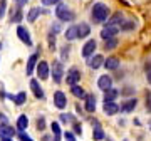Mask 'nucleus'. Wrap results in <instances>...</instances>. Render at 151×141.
<instances>
[{
	"instance_id": "aec40b11",
	"label": "nucleus",
	"mask_w": 151,
	"mask_h": 141,
	"mask_svg": "<svg viewBox=\"0 0 151 141\" xmlns=\"http://www.w3.org/2000/svg\"><path fill=\"white\" fill-rule=\"evenodd\" d=\"M104 67L108 70H116L119 67V59L118 57H108V59H104Z\"/></svg>"
},
{
	"instance_id": "20e7f679",
	"label": "nucleus",
	"mask_w": 151,
	"mask_h": 141,
	"mask_svg": "<svg viewBox=\"0 0 151 141\" xmlns=\"http://www.w3.org/2000/svg\"><path fill=\"white\" fill-rule=\"evenodd\" d=\"M81 70L77 69V67H70L69 70H67V74H65V82L69 84V86H74V84H77V82L81 81Z\"/></svg>"
},
{
	"instance_id": "7c9ffc66",
	"label": "nucleus",
	"mask_w": 151,
	"mask_h": 141,
	"mask_svg": "<svg viewBox=\"0 0 151 141\" xmlns=\"http://www.w3.org/2000/svg\"><path fill=\"white\" fill-rule=\"evenodd\" d=\"M69 45H67V44H65V45H62V47H60V60H62V62H64V60H67V57H69Z\"/></svg>"
},
{
	"instance_id": "5701e85b",
	"label": "nucleus",
	"mask_w": 151,
	"mask_h": 141,
	"mask_svg": "<svg viewBox=\"0 0 151 141\" xmlns=\"http://www.w3.org/2000/svg\"><path fill=\"white\" fill-rule=\"evenodd\" d=\"M119 96V91L114 89V87H109L108 91H104V103L108 101H116V98Z\"/></svg>"
},
{
	"instance_id": "6ab92c4d",
	"label": "nucleus",
	"mask_w": 151,
	"mask_h": 141,
	"mask_svg": "<svg viewBox=\"0 0 151 141\" xmlns=\"http://www.w3.org/2000/svg\"><path fill=\"white\" fill-rule=\"evenodd\" d=\"M92 138H94V141H101L106 138V135H104L103 128H101V124L97 123V121H94V129H92Z\"/></svg>"
},
{
	"instance_id": "1a4fd4ad",
	"label": "nucleus",
	"mask_w": 151,
	"mask_h": 141,
	"mask_svg": "<svg viewBox=\"0 0 151 141\" xmlns=\"http://www.w3.org/2000/svg\"><path fill=\"white\" fill-rule=\"evenodd\" d=\"M37 76L40 81L49 79V64L45 60H39L37 62Z\"/></svg>"
},
{
	"instance_id": "f257e3e1",
	"label": "nucleus",
	"mask_w": 151,
	"mask_h": 141,
	"mask_svg": "<svg viewBox=\"0 0 151 141\" xmlns=\"http://www.w3.org/2000/svg\"><path fill=\"white\" fill-rule=\"evenodd\" d=\"M111 15V10H109V7L103 2H97L92 5V10H91V19L94 24H104V22L109 19Z\"/></svg>"
},
{
	"instance_id": "f8f14e48",
	"label": "nucleus",
	"mask_w": 151,
	"mask_h": 141,
	"mask_svg": "<svg viewBox=\"0 0 151 141\" xmlns=\"http://www.w3.org/2000/svg\"><path fill=\"white\" fill-rule=\"evenodd\" d=\"M37 62H39V52H35V54H32L27 59V65H25V74L27 76H32L34 69L37 67Z\"/></svg>"
},
{
	"instance_id": "9d476101",
	"label": "nucleus",
	"mask_w": 151,
	"mask_h": 141,
	"mask_svg": "<svg viewBox=\"0 0 151 141\" xmlns=\"http://www.w3.org/2000/svg\"><path fill=\"white\" fill-rule=\"evenodd\" d=\"M54 106L57 109H64L67 106V98L62 91H55L54 92Z\"/></svg>"
},
{
	"instance_id": "f03ea898",
	"label": "nucleus",
	"mask_w": 151,
	"mask_h": 141,
	"mask_svg": "<svg viewBox=\"0 0 151 141\" xmlns=\"http://www.w3.org/2000/svg\"><path fill=\"white\" fill-rule=\"evenodd\" d=\"M55 15H57V19L60 22H72L76 17L74 12L70 10L65 4H57V7H55Z\"/></svg>"
},
{
	"instance_id": "a211bd4d",
	"label": "nucleus",
	"mask_w": 151,
	"mask_h": 141,
	"mask_svg": "<svg viewBox=\"0 0 151 141\" xmlns=\"http://www.w3.org/2000/svg\"><path fill=\"white\" fill-rule=\"evenodd\" d=\"M30 89H32L34 96L37 99H44V91H42V87H40L37 79H32V81H30Z\"/></svg>"
},
{
	"instance_id": "a19ab883",
	"label": "nucleus",
	"mask_w": 151,
	"mask_h": 141,
	"mask_svg": "<svg viewBox=\"0 0 151 141\" xmlns=\"http://www.w3.org/2000/svg\"><path fill=\"white\" fill-rule=\"evenodd\" d=\"M60 4V0H42V5H57Z\"/></svg>"
},
{
	"instance_id": "4be33fe9",
	"label": "nucleus",
	"mask_w": 151,
	"mask_h": 141,
	"mask_svg": "<svg viewBox=\"0 0 151 141\" xmlns=\"http://www.w3.org/2000/svg\"><path fill=\"white\" fill-rule=\"evenodd\" d=\"M29 126V118L27 114H20L19 118H17V129L19 131H25Z\"/></svg>"
},
{
	"instance_id": "bb28decb",
	"label": "nucleus",
	"mask_w": 151,
	"mask_h": 141,
	"mask_svg": "<svg viewBox=\"0 0 151 141\" xmlns=\"http://www.w3.org/2000/svg\"><path fill=\"white\" fill-rule=\"evenodd\" d=\"M50 129H52V135H54V141H60V124L57 121H52Z\"/></svg>"
},
{
	"instance_id": "393cba45",
	"label": "nucleus",
	"mask_w": 151,
	"mask_h": 141,
	"mask_svg": "<svg viewBox=\"0 0 151 141\" xmlns=\"http://www.w3.org/2000/svg\"><path fill=\"white\" fill-rule=\"evenodd\" d=\"M64 35H65V40H76L77 39V25H69Z\"/></svg>"
},
{
	"instance_id": "39448f33",
	"label": "nucleus",
	"mask_w": 151,
	"mask_h": 141,
	"mask_svg": "<svg viewBox=\"0 0 151 141\" xmlns=\"http://www.w3.org/2000/svg\"><path fill=\"white\" fill-rule=\"evenodd\" d=\"M17 37L20 39V40L25 44L27 47H32V39H30V32H29V30L24 27V25H19V27H17Z\"/></svg>"
},
{
	"instance_id": "58836bf2",
	"label": "nucleus",
	"mask_w": 151,
	"mask_h": 141,
	"mask_svg": "<svg viewBox=\"0 0 151 141\" xmlns=\"http://www.w3.org/2000/svg\"><path fill=\"white\" fill-rule=\"evenodd\" d=\"M19 138H20L22 141H34L32 138H30V136H29V135H25L24 131H19Z\"/></svg>"
},
{
	"instance_id": "7ed1b4c3",
	"label": "nucleus",
	"mask_w": 151,
	"mask_h": 141,
	"mask_svg": "<svg viewBox=\"0 0 151 141\" xmlns=\"http://www.w3.org/2000/svg\"><path fill=\"white\" fill-rule=\"evenodd\" d=\"M62 77H64V65H62V60H54V62H52V79H54L55 84H60V82H62Z\"/></svg>"
},
{
	"instance_id": "6e6552de",
	"label": "nucleus",
	"mask_w": 151,
	"mask_h": 141,
	"mask_svg": "<svg viewBox=\"0 0 151 141\" xmlns=\"http://www.w3.org/2000/svg\"><path fill=\"white\" fill-rule=\"evenodd\" d=\"M87 65L91 67V69H99L101 65H104V57L101 54H92L89 59H87Z\"/></svg>"
},
{
	"instance_id": "09e8293b",
	"label": "nucleus",
	"mask_w": 151,
	"mask_h": 141,
	"mask_svg": "<svg viewBox=\"0 0 151 141\" xmlns=\"http://www.w3.org/2000/svg\"><path fill=\"white\" fill-rule=\"evenodd\" d=\"M44 141H52V140H50L49 136H44Z\"/></svg>"
},
{
	"instance_id": "49530a36",
	"label": "nucleus",
	"mask_w": 151,
	"mask_h": 141,
	"mask_svg": "<svg viewBox=\"0 0 151 141\" xmlns=\"http://www.w3.org/2000/svg\"><path fill=\"white\" fill-rule=\"evenodd\" d=\"M146 79H148V82H150V84H151V70H150V72H148V74H146Z\"/></svg>"
},
{
	"instance_id": "a878e982",
	"label": "nucleus",
	"mask_w": 151,
	"mask_h": 141,
	"mask_svg": "<svg viewBox=\"0 0 151 141\" xmlns=\"http://www.w3.org/2000/svg\"><path fill=\"white\" fill-rule=\"evenodd\" d=\"M118 44H119L118 37L106 39V40H104V50H113V49H116V47H118Z\"/></svg>"
},
{
	"instance_id": "c756f323",
	"label": "nucleus",
	"mask_w": 151,
	"mask_h": 141,
	"mask_svg": "<svg viewBox=\"0 0 151 141\" xmlns=\"http://www.w3.org/2000/svg\"><path fill=\"white\" fill-rule=\"evenodd\" d=\"M121 30H126V32H128V30H134L136 29V24L133 20H126V22H123V24H121Z\"/></svg>"
},
{
	"instance_id": "0eeeda50",
	"label": "nucleus",
	"mask_w": 151,
	"mask_h": 141,
	"mask_svg": "<svg viewBox=\"0 0 151 141\" xmlns=\"http://www.w3.org/2000/svg\"><path fill=\"white\" fill-rule=\"evenodd\" d=\"M97 47V42L94 40V39H89L84 45H82V55L86 57V59H89L92 54H94V50H96Z\"/></svg>"
},
{
	"instance_id": "dca6fc26",
	"label": "nucleus",
	"mask_w": 151,
	"mask_h": 141,
	"mask_svg": "<svg viewBox=\"0 0 151 141\" xmlns=\"http://www.w3.org/2000/svg\"><path fill=\"white\" fill-rule=\"evenodd\" d=\"M14 135H15V129L10 124H7V123L0 124V138H14Z\"/></svg>"
},
{
	"instance_id": "79ce46f5",
	"label": "nucleus",
	"mask_w": 151,
	"mask_h": 141,
	"mask_svg": "<svg viewBox=\"0 0 151 141\" xmlns=\"http://www.w3.org/2000/svg\"><path fill=\"white\" fill-rule=\"evenodd\" d=\"M74 133L76 135H82V126L79 123H76V121H74Z\"/></svg>"
},
{
	"instance_id": "423d86ee",
	"label": "nucleus",
	"mask_w": 151,
	"mask_h": 141,
	"mask_svg": "<svg viewBox=\"0 0 151 141\" xmlns=\"http://www.w3.org/2000/svg\"><path fill=\"white\" fill-rule=\"evenodd\" d=\"M119 32V27L118 25H104L103 30H101V37H103V40H106V39H111V37H116Z\"/></svg>"
},
{
	"instance_id": "c9c22d12",
	"label": "nucleus",
	"mask_w": 151,
	"mask_h": 141,
	"mask_svg": "<svg viewBox=\"0 0 151 141\" xmlns=\"http://www.w3.org/2000/svg\"><path fill=\"white\" fill-rule=\"evenodd\" d=\"M20 20H22V10H17L15 15H12V22L14 24H19Z\"/></svg>"
},
{
	"instance_id": "37998d69",
	"label": "nucleus",
	"mask_w": 151,
	"mask_h": 141,
	"mask_svg": "<svg viewBox=\"0 0 151 141\" xmlns=\"http://www.w3.org/2000/svg\"><path fill=\"white\" fill-rule=\"evenodd\" d=\"M133 91H134V89H133L131 86H128V87H124L123 91H121V94H131Z\"/></svg>"
},
{
	"instance_id": "de8ad7c7",
	"label": "nucleus",
	"mask_w": 151,
	"mask_h": 141,
	"mask_svg": "<svg viewBox=\"0 0 151 141\" xmlns=\"http://www.w3.org/2000/svg\"><path fill=\"white\" fill-rule=\"evenodd\" d=\"M0 140H2V141H14L12 138H0Z\"/></svg>"
},
{
	"instance_id": "8fccbe9b",
	"label": "nucleus",
	"mask_w": 151,
	"mask_h": 141,
	"mask_svg": "<svg viewBox=\"0 0 151 141\" xmlns=\"http://www.w3.org/2000/svg\"><path fill=\"white\" fill-rule=\"evenodd\" d=\"M150 129H151V121H150Z\"/></svg>"
},
{
	"instance_id": "2f4dec72",
	"label": "nucleus",
	"mask_w": 151,
	"mask_h": 141,
	"mask_svg": "<svg viewBox=\"0 0 151 141\" xmlns=\"http://www.w3.org/2000/svg\"><path fill=\"white\" fill-rule=\"evenodd\" d=\"M49 49L50 50H54L55 49V34H52V32H49Z\"/></svg>"
},
{
	"instance_id": "b1692460",
	"label": "nucleus",
	"mask_w": 151,
	"mask_h": 141,
	"mask_svg": "<svg viewBox=\"0 0 151 141\" xmlns=\"http://www.w3.org/2000/svg\"><path fill=\"white\" fill-rule=\"evenodd\" d=\"M70 92H72V96H74V98H77V99H84V98H86V91H84L79 84L70 86Z\"/></svg>"
},
{
	"instance_id": "4c0bfd02",
	"label": "nucleus",
	"mask_w": 151,
	"mask_h": 141,
	"mask_svg": "<svg viewBox=\"0 0 151 141\" xmlns=\"http://www.w3.org/2000/svg\"><path fill=\"white\" fill-rule=\"evenodd\" d=\"M146 109L151 113V92H146Z\"/></svg>"
},
{
	"instance_id": "cd10ccee",
	"label": "nucleus",
	"mask_w": 151,
	"mask_h": 141,
	"mask_svg": "<svg viewBox=\"0 0 151 141\" xmlns=\"http://www.w3.org/2000/svg\"><path fill=\"white\" fill-rule=\"evenodd\" d=\"M40 9H39V7H34V9H30V10H29V15H27V20L29 22H35L37 20V17L40 15Z\"/></svg>"
},
{
	"instance_id": "c85d7f7f",
	"label": "nucleus",
	"mask_w": 151,
	"mask_h": 141,
	"mask_svg": "<svg viewBox=\"0 0 151 141\" xmlns=\"http://www.w3.org/2000/svg\"><path fill=\"white\" fill-rule=\"evenodd\" d=\"M25 99H27V94L22 91V92H19L17 96H14V103H15L17 106H22V104H25Z\"/></svg>"
},
{
	"instance_id": "f3484780",
	"label": "nucleus",
	"mask_w": 151,
	"mask_h": 141,
	"mask_svg": "<svg viewBox=\"0 0 151 141\" xmlns=\"http://www.w3.org/2000/svg\"><path fill=\"white\" fill-rule=\"evenodd\" d=\"M86 104H84V108H86L87 113H94L96 111V96L94 94H86Z\"/></svg>"
},
{
	"instance_id": "9b49d317",
	"label": "nucleus",
	"mask_w": 151,
	"mask_h": 141,
	"mask_svg": "<svg viewBox=\"0 0 151 141\" xmlns=\"http://www.w3.org/2000/svg\"><path fill=\"white\" fill-rule=\"evenodd\" d=\"M97 87H99L101 91H108L109 87H113V77L108 76V74L99 76V79H97Z\"/></svg>"
},
{
	"instance_id": "4468645a",
	"label": "nucleus",
	"mask_w": 151,
	"mask_h": 141,
	"mask_svg": "<svg viewBox=\"0 0 151 141\" xmlns=\"http://www.w3.org/2000/svg\"><path fill=\"white\" fill-rule=\"evenodd\" d=\"M103 109H104V114H108V116H114V114L119 113V104H116L114 101H108V103H104Z\"/></svg>"
},
{
	"instance_id": "412c9836",
	"label": "nucleus",
	"mask_w": 151,
	"mask_h": 141,
	"mask_svg": "<svg viewBox=\"0 0 151 141\" xmlns=\"http://www.w3.org/2000/svg\"><path fill=\"white\" fill-rule=\"evenodd\" d=\"M106 22H108V25H119V24H123V22H124V17H123L121 12H116V14L111 15Z\"/></svg>"
},
{
	"instance_id": "f704fd0d",
	"label": "nucleus",
	"mask_w": 151,
	"mask_h": 141,
	"mask_svg": "<svg viewBox=\"0 0 151 141\" xmlns=\"http://www.w3.org/2000/svg\"><path fill=\"white\" fill-rule=\"evenodd\" d=\"M37 129H39V131H44V129H45V119H44L42 116H40V118H37Z\"/></svg>"
},
{
	"instance_id": "c03bdc74",
	"label": "nucleus",
	"mask_w": 151,
	"mask_h": 141,
	"mask_svg": "<svg viewBox=\"0 0 151 141\" xmlns=\"http://www.w3.org/2000/svg\"><path fill=\"white\" fill-rule=\"evenodd\" d=\"M27 2H29V0H15V4H17L19 7H24L25 4H27Z\"/></svg>"
},
{
	"instance_id": "e433bc0d",
	"label": "nucleus",
	"mask_w": 151,
	"mask_h": 141,
	"mask_svg": "<svg viewBox=\"0 0 151 141\" xmlns=\"http://www.w3.org/2000/svg\"><path fill=\"white\" fill-rule=\"evenodd\" d=\"M64 140H65V141H76L74 133H70V131H65V133H64Z\"/></svg>"
},
{
	"instance_id": "473e14b6",
	"label": "nucleus",
	"mask_w": 151,
	"mask_h": 141,
	"mask_svg": "<svg viewBox=\"0 0 151 141\" xmlns=\"http://www.w3.org/2000/svg\"><path fill=\"white\" fill-rule=\"evenodd\" d=\"M60 121H62V123H74V116H72V114L62 113L60 114Z\"/></svg>"
},
{
	"instance_id": "a18cd8bd",
	"label": "nucleus",
	"mask_w": 151,
	"mask_h": 141,
	"mask_svg": "<svg viewBox=\"0 0 151 141\" xmlns=\"http://www.w3.org/2000/svg\"><path fill=\"white\" fill-rule=\"evenodd\" d=\"M0 121H2V123H7V118H5L2 113H0Z\"/></svg>"
},
{
	"instance_id": "2eb2a0df",
	"label": "nucleus",
	"mask_w": 151,
	"mask_h": 141,
	"mask_svg": "<svg viewBox=\"0 0 151 141\" xmlns=\"http://www.w3.org/2000/svg\"><path fill=\"white\" fill-rule=\"evenodd\" d=\"M89 34H91L89 24H86V22L77 24V39H86V37H89Z\"/></svg>"
},
{
	"instance_id": "ddd939ff",
	"label": "nucleus",
	"mask_w": 151,
	"mask_h": 141,
	"mask_svg": "<svg viewBox=\"0 0 151 141\" xmlns=\"http://www.w3.org/2000/svg\"><path fill=\"white\" fill-rule=\"evenodd\" d=\"M136 106H138V99L129 98V99H126V101L119 106V111H123V113H131V111H134Z\"/></svg>"
},
{
	"instance_id": "72a5a7b5",
	"label": "nucleus",
	"mask_w": 151,
	"mask_h": 141,
	"mask_svg": "<svg viewBox=\"0 0 151 141\" xmlns=\"http://www.w3.org/2000/svg\"><path fill=\"white\" fill-rule=\"evenodd\" d=\"M49 32H52V34H55V35H57V34L60 32V24H59V22L52 24V25H50V30H49Z\"/></svg>"
},
{
	"instance_id": "ea45409f",
	"label": "nucleus",
	"mask_w": 151,
	"mask_h": 141,
	"mask_svg": "<svg viewBox=\"0 0 151 141\" xmlns=\"http://www.w3.org/2000/svg\"><path fill=\"white\" fill-rule=\"evenodd\" d=\"M5 7H7L5 0H2V2H0V19H2V17L5 15Z\"/></svg>"
}]
</instances>
